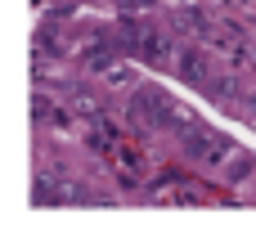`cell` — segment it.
<instances>
[{
	"label": "cell",
	"instance_id": "1",
	"mask_svg": "<svg viewBox=\"0 0 256 238\" xmlns=\"http://www.w3.org/2000/svg\"><path fill=\"white\" fill-rule=\"evenodd\" d=\"M130 122H135V126H180V130H189V112H180L162 90L135 94V99H130Z\"/></svg>",
	"mask_w": 256,
	"mask_h": 238
},
{
	"label": "cell",
	"instance_id": "2",
	"mask_svg": "<svg viewBox=\"0 0 256 238\" xmlns=\"http://www.w3.org/2000/svg\"><path fill=\"white\" fill-rule=\"evenodd\" d=\"M122 40H126L135 54H144V58H162V54L171 50V40H166L162 32H153L148 22H122Z\"/></svg>",
	"mask_w": 256,
	"mask_h": 238
},
{
	"label": "cell",
	"instance_id": "3",
	"mask_svg": "<svg viewBox=\"0 0 256 238\" xmlns=\"http://www.w3.org/2000/svg\"><path fill=\"white\" fill-rule=\"evenodd\" d=\"M184 153L189 158H198V162H207V166H216V162H225L220 153H230V144L216 135V130H184Z\"/></svg>",
	"mask_w": 256,
	"mask_h": 238
},
{
	"label": "cell",
	"instance_id": "4",
	"mask_svg": "<svg viewBox=\"0 0 256 238\" xmlns=\"http://www.w3.org/2000/svg\"><path fill=\"white\" fill-rule=\"evenodd\" d=\"M176 76L189 81V86H207V81H212V63H207V54L184 45V50L176 54Z\"/></svg>",
	"mask_w": 256,
	"mask_h": 238
},
{
	"label": "cell",
	"instance_id": "5",
	"mask_svg": "<svg viewBox=\"0 0 256 238\" xmlns=\"http://www.w3.org/2000/svg\"><path fill=\"white\" fill-rule=\"evenodd\" d=\"M117 171H122V180H126V184H140V176L148 171V158H144V153H135V148H122V153H117Z\"/></svg>",
	"mask_w": 256,
	"mask_h": 238
},
{
	"label": "cell",
	"instance_id": "6",
	"mask_svg": "<svg viewBox=\"0 0 256 238\" xmlns=\"http://www.w3.org/2000/svg\"><path fill=\"white\" fill-rule=\"evenodd\" d=\"M252 171H256V162L248 158V153H234V158H230V166H225V176H230V180H248Z\"/></svg>",
	"mask_w": 256,
	"mask_h": 238
},
{
	"label": "cell",
	"instance_id": "7",
	"mask_svg": "<svg viewBox=\"0 0 256 238\" xmlns=\"http://www.w3.org/2000/svg\"><path fill=\"white\" fill-rule=\"evenodd\" d=\"M252 202H256V184H252Z\"/></svg>",
	"mask_w": 256,
	"mask_h": 238
}]
</instances>
